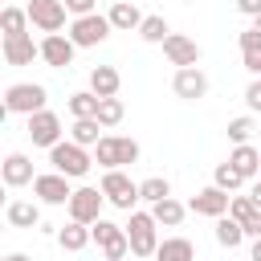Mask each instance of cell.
I'll return each instance as SVG.
<instances>
[{
  "label": "cell",
  "instance_id": "5b68a950",
  "mask_svg": "<svg viewBox=\"0 0 261 261\" xmlns=\"http://www.w3.org/2000/svg\"><path fill=\"white\" fill-rule=\"evenodd\" d=\"M45 102H49V90L41 86V82H12L8 90H4V110L8 114H37V110H45Z\"/></svg>",
  "mask_w": 261,
  "mask_h": 261
},
{
  "label": "cell",
  "instance_id": "d6986e66",
  "mask_svg": "<svg viewBox=\"0 0 261 261\" xmlns=\"http://www.w3.org/2000/svg\"><path fill=\"white\" fill-rule=\"evenodd\" d=\"M228 216H232V220H241L249 237H261V204H257L253 196H232Z\"/></svg>",
  "mask_w": 261,
  "mask_h": 261
},
{
  "label": "cell",
  "instance_id": "ab89813d",
  "mask_svg": "<svg viewBox=\"0 0 261 261\" xmlns=\"http://www.w3.org/2000/svg\"><path fill=\"white\" fill-rule=\"evenodd\" d=\"M249 261H261V237H253V245H249Z\"/></svg>",
  "mask_w": 261,
  "mask_h": 261
},
{
  "label": "cell",
  "instance_id": "7c38bea8",
  "mask_svg": "<svg viewBox=\"0 0 261 261\" xmlns=\"http://www.w3.org/2000/svg\"><path fill=\"white\" fill-rule=\"evenodd\" d=\"M65 16H69L65 0H29V20L41 33H61L65 29Z\"/></svg>",
  "mask_w": 261,
  "mask_h": 261
},
{
  "label": "cell",
  "instance_id": "7a4b0ae2",
  "mask_svg": "<svg viewBox=\"0 0 261 261\" xmlns=\"http://www.w3.org/2000/svg\"><path fill=\"white\" fill-rule=\"evenodd\" d=\"M49 163H53V171H61L69 179H82L94 167V151L82 147V143H73V139H61L57 147H49Z\"/></svg>",
  "mask_w": 261,
  "mask_h": 261
},
{
  "label": "cell",
  "instance_id": "6da1fadb",
  "mask_svg": "<svg viewBox=\"0 0 261 261\" xmlns=\"http://www.w3.org/2000/svg\"><path fill=\"white\" fill-rule=\"evenodd\" d=\"M126 237H130V253H135L139 261L155 257V249H159V220L151 216V208L126 212Z\"/></svg>",
  "mask_w": 261,
  "mask_h": 261
},
{
  "label": "cell",
  "instance_id": "b9f144b4",
  "mask_svg": "<svg viewBox=\"0 0 261 261\" xmlns=\"http://www.w3.org/2000/svg\"><path fill=\"white\" fill-rule=\"evenodd\" d=\"M4 261H33V257H29V253H8Z\"/></svg>",
  "mask_w": 261,
  "mask_h": 261
},
{
  "label": "cell",
  "instance_id": "44dd1931",
  "mask_svg": "<svg viewBox=\"0 0 261 261\" xmlns=\"http://www.w3.org/2000/svg\"><path fill=\"white\" fill-rule=\"evenodd\" d=\"M106 16H110L114 33H139V24H143V12H139V4H130V0H114Z\"/></svg>",
  "mask_w": 261,
  "mask_h": 261
},
{
  "label": "cell",
  "instance_id": "e575fe53",
  "mask_svg": "<svg viewBox=\"0 0 261 261\" xmlns=\"http://www.w3.org/2000/svg\"><path fill=\"white\" fill-rule=\"evenodd\" d=\"M241 53H261V29L257 24H249L241 33Z\"/></svg>",
  "mask_w": 261,
  "mask_h": 261
},
{
  "label": "cell",
  "instance_id": "f1b7e54d",
  "mask_svg": "<svg viewBox=\"0 0 261 261\" xmlns=\"http://www.w3.org/2000/svg\"><path fill=\"white\" fill-rule=\"evenodd\" d=\"M139 196H143V204H159V200L171 196V179H167V175H147V179L139 184Z\"/></svg>",
  "mask_w": 261,
  "mask_h": 261
},
{
  "label": "cell",
  "instance_id": "ffe728a7",
  "mask_svg": "<svg viewBox=\"0 0 261 261\" xmlns=\"http://www.w3.org/2000/svg\"><path fill=\"white\" fill-rule=\"evenodd\" d=\"M86 90H94L98 98H118V90H122V73H118L114 65H94Z\"/></svg>",
  "mask_w": 261,
  "mask_h": 261
},
{
  "label": "cell",
  "instance_id": "2e32d148",
  "mask_svg": "<svg viewBox=\"0 0 261 261\" xmlns=\"http://www.w3.org/2000/svg\"><path fill=\"white\" fill-rule=\"evenodd\" d=\"M0 53H4L8 65H33V61L41 57V41H33L29 33H20V37H4V41H0Z\"/></svg>",
  "mask_w": 261,
  "mask_h": 261
},
{
  "label": "cell",
  "instance_id": "4fadbf2b",
  "mask_svg": "<svg viewBox=\"0 0 261 261\" xmlns=\"http://www.w3.org/2000/svg\"><path fill=\"white\" fill-rule=\"evenodd\" d=\"M171 94L184 98V102H200V98L208 94V73H204L200 65H184V69H175V77H171Z\"/></svg>",
  "mask_w": 261,
  "mask_h": 261
},
{
  "label": "cell",
  "instance_id": "74e56055",
  "mask_svg": "<svg viewBox=\"0 0 261 261\" xmlns=\"http://www.w3.org/2000/svg\"><path fill=\"white\" fill-rule=\"evenodd\" d=\"M237 12L249 16V20H257L261 16V0H237Z\"/></svg>",
  "mask_w": 261,
  "mask_h": 261
},
{
  "label": "cell",
  "instance_id": "5bb4252c",
  "mask_svg": "<svg viewBox=\"0 0 261 261\" xmlns=\"http://www.w3.org/2000/svg\"><path fill=\"white\" fill-rule=\"evenodd\" d=\"M228 204H232V192H224V188H216V184L200 188V192L188 200V208H192L196 216H208V220L224 216V212H228Z\"/></svg>",
  "mask_w": 261,
  "mask_h": 261
},
{
  "label": "cell",
  "instance_id": "e0dca14e",
  "mask_svg": "<svg viewBox=\"0 0 261 261\" xmlns=\"http://www.w3.org/2000/svg\"><path fill=\"white\" fill-rule=\"evenodd\" d=\"M0 175H4V184H8V188H24V184H33V179H37L33 159H29L24 151H8V155H4V163H0Z\"/></svg>",
  "mask_w": 261,
  "mask_h": 261
},
{
  "label": "cell",
  "instance_id": "8fae6325",
  "mask_svg": "<svg viewBox=\"0 0 261 261\" xmlns=\"http://www.w3.org/2000/svg\"><path fill=\"white\" fill-rule=\"evenodd\" d=\"M73 53H77V45H73L69 33H45L41 37V61L49 69H69L73 65Z\"/></svg>",
  "mask_w": 261,
  "mask_h": 261
},
{
  "label": "cell",
  "instance_id": "1f68e13d",
  "mask_svg": "<svg viewBox=\"0 0 261 261\" xmlns=\"http://www.w3.org/2000/svg\"><path fill=\"white\" fill-rule=\"evenodd\" d=\"M122 118H126V106H122V98H102V102H98V122H102L106 130H110V126H118Z\"/></svg>",
  "mask_w": 261,
  "mask_h": 261
},
{
  "label": "cell",
  "instance_id": "f546056e",
  "mask_svg": "<svg viewBox=\"0 0 261 261\" xmlns=\"http://www.w3.org/2000/svg\"><path fill=\"white\" fill-rule=\"evenodd\" d=\"M29 8H4L0 12V29H4V37H20V33H29Z\"/></svg>",
  "mask_w": 261,
  "mask_h": 261
},
{
  "label": "cell",
  "instance_id": "9c48e42d",
  "mask_svg": "<svg viewBox=\"0 0 261 261\" xmlns=\"http://www.w3.org/2000/svg\"><path fill=\"white\" fill-rule=\"evenodd\" d=\"M33 196H37L41 204H49V208H65L69 196H73V184H69V175H61V171H37Z\"/></svg>",
  "mask_w": 261,
  "mask_h": 261
},
{
  "label": "cell",
  "instance_id": "8d00e7d4",
  "mask_svg": "<svg viewBox=\"0 0 261 261\" xmlns=\"http://www.w3.org/2000/svg\"><path fill=\"white\" fill-rule=\"evenodd\" d=\"M94 4H98V0H65V8H69V16H86V12H98Z\"/></svg>",
  "mask_w": 261,
  "mask_h": 261
},
{
  "label": "cell",
  "instance_id": "9a60e30c",
  "mask_svg": "<svg viewBox=\"0 0 261 261\" xmlns=\"http://www.w3.org/2000/svg\"><path fill=\"white\" fill-rule=\"evenodd\" d=\"M163 57H167L175 69H184V65H200L204 49H200L192 37H184V33H167V41H163Z\"/></svg>",
  "mask_w": 261,
  "mask_h": 261
},
{
  "label": "cell",
  "instance_id": "30bf717a",
  "mask_svg": "<svg viewBox=\"0 0 261 261\" xmlns=\"http://www.w3.org/2000/svg\"><path fill=\"white\" fill-rule=\"evenodd\" d=\"M102 208H106V196H102V188H90V184L73 188V196H69V204H65L69 220H82V224L102 220Z\"/></svg>",
  "mask_w": 261,
  "mask_h": 261
},
{
  "label": "cell",
  "instance_id": "603a6c76",
  "mask_svg": "<svg viewBox=\"0 0 261 261\" xmlns=\"http://www.w3.org/2000/svg\"><path fill=\"white\" fill-rule=\"evenodd\" d=\"M90 241H94V232H90V224H82V220H65V224L57 228V245H61L65 253H82Z\"/></svg>",
  "mask_w": 261,
  "mask_h": 261
},
{
  "label": "cell",
  "instance_id": "d6a6232c",
  "mask_svg": "<svg viewBox=\"0 0 261 261\" xmlns=\"http://www.w3.org/2000/svg\"><path fill=\"white\" fill-rule=\"evenodd\" d=\"M212 184H216V188H224V192H237V188H241V184H249V179H245V175H241V171H237V167L224 159V163H216Z\"/></svg>",
  "mask_w": 261,
  "mask_h": 261
},
{
  "label": "cell",
  "instance_id": "8992f818",
  "mask_svg": "<svg viewBox=\"0 0 261 261\" xmlns=\"http://www.w3.org/2000/svg\"><path fill=\"white\" fill-rule=\"evenodd\" d=\"M90 232H94V245L102 249V257L106 261H126L130 257V237H126V224H114V220H94L90 224Z\"/></svg>",
  "mask_w": 261,
  "mask_h": 261
},
{
  "label": "cell",
  "instance_id": "ba28073f",
  "mask_svg": "<svg viewBox=\"0 0 261 261\" xmlns=\"http://www.w3.org/2000/svg\"><path fill=\"white\" fill-rule=\"evenodd\" d=\"M24 135L33 139V147H57L61 139H65V126H61V118L45 106V110H37V114H29V122H24Z\"/></svg>",
  "mask_w": 261,
  "mask_h": 261
},
{
  "label": "cell",
  "instance_id": "836d02e7",
  "mask_svg": "<svg viewBox=\"0 0 261 261\" xmlns=\"http://www.w3.org/2000/svg\"><path fill=\"white\" fill-rule=\"evenodd\" d=\"M253 130H257V122H253V114H241V118H228V139H232V147H237V143H249V139H253Z\"/></svg>",
  "mask_w": 261,
  "mask_h": 261
},
{
  "label": "cell",
  "instance_id": "7402d4cb",
  "mask_svg": "<svg viewBox=\"0 0 261 261\" xmlns=\"http://www.w3.org/2000/svg\"><path fill=\"white\" fill-rule=\"evenodd\" d=\"M228 163H232L245 179H257V175H261V151H257L253 143H237V147L228 151Z\"/></svg>",
  "mask_w": 261,
  "mask_h": 261
},
{
  "label": "cell",
  "instance_id": "cb8c5ba5",
  "mask_svg": "<svg viewBox=\"0 0 261 261\" xmlns=\"http://www.w3.org/2000/svg\"><path fill=\"white\" fill-rule=\"evenodd\" d=\"M188 212H192V208H188V204H179L175 196H167V200H159V204H151V216L159 220V228H179Z\"/></svg>",
  "mask_w": 261,
  "mask_h": 261
},
{
  "label": "cell",
  "instance_id": "52a82bcc",
  "mask_svg": "<svg viewBox=\"0 0 261 261\" xmlns=\"http://www.w3.org/2000/svg\"><path fill=\"white\" fill-rule=\"evenodd\" d=\"M110 33H114V24H110L106 12H86V16H73V20H69V37H73L77 49H94V45H102Z\"/></svg>",
  "mask_w": 261,
  "mask_h": 261
},
{
  "label": "cell",
  "instance_id": "f35d334b",
  "mask_svg": "<svg viewBox=\"0 0 261 261\" xmlns=\"http://www.w3.org/2000/svg\"><path fill=\"white\" fill-rule=\"evenodd\" d=\"M241 57H245V69L253 77H261V53H241Z\"/></svg>",
  "mask_w": 261,
  "mask_h": 261
},
{
  "label": "cell",
  "instance_id": "d4e9b609",
  "mask_svg": "<svg viewBox=\"0 0 261 261\" xmlns=\"http://www.w3.org/2000/svg\"><path fill=\"white\" fill-rule=\"evenodd\" d=\"M155 261H196V245L188 237H163L155 249Z\"/></svg>",
  "mask_w": 261,
  "mask_h": 261
},
{
  "label": "cell",
  "instance_id": "4dcf8cb0",
  "mask_svg": "<svg viewBox=\"0 0 261 261\" xmlns=\"http://www.w3.org/2000/svg\"><path fill=\"white\" fill-rule=\"evenodd\" d=\"M167 33H171V24H167L163 16H143V24H139V37H143L147 45H163Z\"/></svg>",
  "mask_w": 261,
  "mask_h": 261
},
{
  "label": "cell",
  "instance_id": "d590c367",
  "mask_svg": "<svg viewBox=\"0 0 261 261\" xmlns=\"http://www.w3.org/2000/svg\"><path fill=\"white\" fill-rule=\"evenodd\" d=\"M245 106H249V114H261V77H253L245 86Z\"/></svg>",
  "mask_w": 261,
  "mask_h": 261
},
{
  "label": "cell",
  "instance_id": "484cf974",
  "mask_svg": "<svg viewBox=\"0 0 261 261\" xmlns=\"http://www.w3.org/2000/svg\"><path fill=\"white\" fill-rule=\"evenodd\" d=\"M249 241V232H245V224L241 220H232L228 212L224 216H216V245H224V249H241Z\"/></svg>",
  "mask_w": 261,
  "mask_h": 261
},
{
  "label": "cell",
  "instance_id": "ee69618b",
  "mask_svg": "<svg viewBox=\"0 0 261 261\" xmlns=\"http://www.w3.org/2000/svg\"><path fill=\"white\" fill-rule=\"evenodd\" d=\"M184 4H196V0H184Z\"/></svg>",
  "mask_w": 261,
  "mask_h": 261
},
{
  "label": "cell",
  "instance_id": "83f0119b",
  "mask_svg": "<svg viewBox=\"0 0 261 261\" xmlns=\"http://www.w3.org/2000/svg\"><path fill=\"white\" fill-rule=\"evenodd\" d=\"M98 102H102V98H98L94 90H77V94H69L65 106H69L73 118H98Z\"/></svg>",
  "mask_w": 261,
  "mask_h": 261
},
{
  "label": "cell",
  "instance_id": "3957f363",
  "mask_svg": "<svg viewBox=\"0 0 261 261\" xmlns=\"http://www.w3.org/2000/svg\"><path fill=\"white\" fill-rule=\"evenodd\" d=\"M102 196H106V204L110 208H118V212H135L139 204H143V196H139V184L122 171V167H110V171H102Z\"/></svg>",
  "mask_w": 261,
  "mask_h": 261
},
{
  "label": "cell",
  "instance_id": "4316f807",
  "mask_svg": "<svg viewBox=\"0 0 261 261\" xmlns=\"http://www.w3.org/2000/svg\"><path fill=\"white\" fill-rule=\"evenodd\" d=\"M102 130H106V126H102L98 118H73V126H69V139L94 151V147H98V139H102Z\"/></svg>",
  "mask_w": 261,
  "mask_h": 261
},
{
  "label": "cell",
  "instance_id": "7bdbcfd3",
  "mask_svg": "<svg viewBox=\"0 0 261 261\" xmlns=\"http://www.w3.org/2000/svg\"><path fill=\"white\" fill-rule=\"evenodd\" d=\"M253 24H257V29H261V16H257V20H253Z\"/></svg>",
  "mask_w": 261,
  "mask_h": 261
},
{
  "label": "cell",
  "instance_id": "60d3db41",
  "mask_svg": "<svg viewBox=\"0 0 261 261\" xmlns=\"http://www.w3.org/2000/svg\"><path fill=\"white\" fill-rule=\"evenodd\" d=\"M249 196H253V200H257V204H261V175H257V179H253V188H249Z\"/></svg>",
  "mask_w": 261,
  "mask_h": 261
},
{
  "label": "cell",
  "instance_id": "277c9868",
  "mask_svg": "<svg viewBox=\"0 0 261 261\" xmlns=\"http://www.w3.org/2000/svg\"><path fill=\"white\" fill-rule=\"evenodd\" d=\"M94 163H98L102 171H110V167H130V163H139V143H135L130 135H102L98 147H94Z\"/></svg>",
  "mask_w": 261,
  "mask_h": 261
},
{
  "label": "cell",
  "instance_id": "ac0fdd59",
  "mask_svg": "<svg viewBox=\"0 0 261 261\" xmlns=\"http://www.w3.org/2000/svg\"><path fill=\"white\" fill-rule=\"evenodd\" d=\"M4 220L12 228H41V200H8Z\"/></svg>",
  "mask_w": 261,
  "mask_h": 261
}]
</instances>
